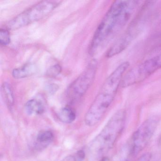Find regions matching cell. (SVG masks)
<instances>
[{"instance_id":"2","label":"cell","mask_w":161,"mask_h":161,"mask_svg":"<svg viewBox=\"0 0 161 161\" xmlns=\"http://www.w3.org/2000/svg\"><path fill=\"white\" fill-rule=\"evenodd\" d=\"M129 65L128 62H123L105 80L86 114L85 121L86 125L92 127L101 120L114 99Z\"/></svg>"},{"instance_id":"17","label":"cell","mask_w":161,"mask_h":161,"mask_svg":"<svg viewBox=\"0 0 161 161\" xmlns=\"http://www.w3.org/2000/svg\"><path fill=\"white\" fill-rule=\"evenodd\" d=\"M85 154L83 150H80L77 153V158H78V161H82L84 159Z\"/></svg>"},{"instance_id":"13","label":"cell","mask_w":161,"mask_h":161,"mask_svg":"<svg viewBox=\"0 0 161 161\" xmlns=\"http://www.w3.org/2000/svg\"><path fill=\"white\" fill-rule=\"evenodd\" d=\"M11 42V37L9 30L6 28L0 30V44L2 46H6Z\"/></svg>"},{"instance_id":"9","label":"cell","mask_w":161,"mask_h":161,"mask_svg":"<svg viewBox=\"0 0 161 161\" xmlns=\"http://www.w3.org/2000/svg\"><path fill=\"white\" fill-rule=\"evenodd\" d=\"M25 109L26 113L30 116L41 114L45 110L43 103L35 99L30 100L26 103Z\"/></svg>"},{"instance_id":"3","label":"cell","mask_w":161,"mask_h":161,"mask_svg":"<svg viewBox=\"0 0 161 161\" xmlns=\"http://www.w3.org/2000/svg\"><path fill=\"white\" fill-rule=\"evenodd\" d=\"M126 120V111L123 109L119 110L111 117L89 145V154L92 158L102 159L113 148L123 131Z\"/></svg>"},{"instance_id":"11","label":"cell","mask_w":161,"mask_h":161,"mask_svg":"<svg viewBox=\"0 0 161 161\" xmlns=\"http://www.w3.org/2000/svg\"><path fill=\"white\" fill-rule=\"evenodd\" d=\"M3 99L9 108H12L14 103V93L11 86L8 83H4L1 87Z\"/></svg>"},{"instance_id":"18","label":"cell","mask_w":161,"mask_h":161,"mask_svg":"<svg viewBox=\"0 0 161 161\" xmlns=\"http://www.w3.org/2000/svg\"><path fill=\"white\" fill-rule=\"evenodd\" d=\"M62 161H77L76 159L72 155H69V156H67L65 158H64Z\"/></svg>"},{"instance_id":"4","label":"cell","mask_w":161,"mask_h":161,"mask_svg":"<svg viewBox=\"0 0 161 161\" xmlns=\"http://www.w3.org/2000/svg\"><path fill=\"white\" fill-rule=\"evenodd\" d=\"M61 3L58 1H44L30 7L9 21L5 28L16 30L44 18Z\"/></svg>"},{"instance_id":"14","label":"cell","mask_w":161,"mask_h":161,"mask_svg":"<svg viewBox=\"0 0 161 161\" xmlns=\"http://www.w3.org/2000/svg\"><path fill=\"white\" fill-rule=\"evenodd\" d=\"M62 71V67L59 64L52 66L47 70L46 75L50 78H54L58 76Z\"/></svg>"},{"instance_id":"12","label":"cell","mask_w":161,"mask_h":161,"mask_svg":"<svg viewBox=\"0 0 161 161\" xmlns=\"http://www.w3.org/2000/svg\"><path fill=\"white\" fill-rule=\"evenodd\" d=\"M59 119L65 123H71L76 119V115L75 111L70 107L63 108L58 114Z\"/></svg>"},{"instance_id":"10","label":"cell","mask_w":161,"mask_h":161,"mask_svg":"<svg viewBox=\"0 0 161 161\" xmlns=\"http://www.w3.org/2000/svg\"><path fill=\"white\" fill-rule=\"evenodd\" d=\"M54 135L51 130H47L40 131L36 137V146L46 147L53 141Z\"/></svg>"},{"instance_id":"16","label":"cell","mask_w":161,"mask_h":161,"mask_svg":"<svg viewBox=\"0 0 161 161\" xmlns=\"http://www.w3.org/2000/svg\"><path fill=\"white\" fill-rule=\"evenodd\" d=\"M58 86L56 85L50 84L47 86V91L49 93H54L58 90Z\"/></svg>"},{"instance_id":"1","label":"cell","mask_w":161,"mask_h":161,"mask_svg":"<svg viewBox=\"0 0 161 161\" xmlns=\"http://www.w3.org/2000/svg\"><path fill=\"white\" fill-rule=\"evenodd\" d=\"M137 3L135 1H116L113 3L94 34L89 46L90 54L94 53L105 40L125 26Z\"/></svg>"},{"instance_id":"19","label":"cell","mask_w":161,"mask_h":161,"mask_svg":"<svg viewBox=\"0 0 161 161\" xmlns=\"http://www.w3.org/2000/svg\"><path fill=\"white\" fill-rule=\"evenodd\" d=\"M158 144L159 146L161 147V134L159 136V138H158Z\"/></svg>"},{"instance_id":"6","label":"cell","mask_w":161,"mask_h":161,"mask_svg":"<svg viewBox=\"0 0 161 161\" xmlns=\"http://www.w3.org/2000/svg\"><path fill=\"white\" fill-rule=\"evenodd\" d=\"M158 123V120L155 118H150L134 132L126 145L131 157L136 156L146 147L153 136Z\"/></svg>"},{"instance_id":"7","label":"cell","mask_w":161,"mask_h":161,"mask_svg":"<svg viewBox=\"0 0 161 161\" xmlns=\"http://www.w3.org/2000/svg\"><path fill=\"white\" fill-rule=\"evenodd\" d=\"M97 69V62L93 60L70 84L68 88L67 96L71 100L80 98L86 94L94 81Z\"/></svg>"},{"instance_id":"8","label":"cell","mask_w":161,"mask_h":161,"mask_svg":"<svg viewBox=\"0 0 161 161\" xmlns=\"http://www.w3.org/2000/svg\"><path fill=\"white\" fill-rule=\"evenodd\" d=\"M36 70L37 68L36 65L30 63L15 69L12 72V75L16 79H24L33 75L36 72Z\"/></svg>"},{"instance_id":"20","label":"cell","mask_w":161,"mask_h":161,"mask_svg":"<svg viewBox=\"0 0 161 161\" xmlns=\"http://www.w3.org/2000/svg\"><path fill=\"white\" fill-rule=\"evenodd\" d=\"M157 161H161V157H160V159H159Z\"/></svg>"},{"instance_id":"5","label":"cell","mask_w":161,"mask_h":161,"mask_svg":"<svg viewBox=\"0 0 161 161\" xmlns=\"http://www.w3.org/2000/svg\"><path fill=\"white\" fill-rule=\"evenodd\" d=\"M161 69V53L137 64L123 76L121 87H127L139 83Z\"/></svg>"},{"instance_id":"15","label":"cell","mask_w":161,"mask_h":161,"mask_svg":"<svg viewBox=\"0 0 161 161\" xmlns=\"http://www.w3.org/2000/svg\"><path fill=\"white\" fill-rule=\"evenodd\" d=\"M152 158V154L149 153H144L141 155L137 161H150Z\"/></svg>"}]
</instances>
